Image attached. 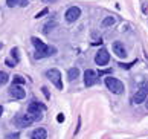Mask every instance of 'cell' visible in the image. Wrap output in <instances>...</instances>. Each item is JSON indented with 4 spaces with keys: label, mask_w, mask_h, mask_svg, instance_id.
Listing matches in <instances>:
<instances>
[{
    "label": "cell",
    "mask_w": 148,
    "mask_h": 139,
    "mask_svg": "<svg viewBox=\"0 0 148 139\" xmlns=\"http://www.w3.org/2000/svg\"><path fill=\"white\" fill-rule=\"evenodd\" d=\"M148 96V84H144L138 92L134 93V96H133V103L134 104H140V103H144L145 101V98Z\"/></svg>",
    "instance_id": "6"
},
{
    "label": "cell",
    "mask_w": 148,
    "mask_h": 139,
    "mask_svg": "<svg viewBox=\"0 0 148 139\" xmlns=\"http://www.w3.org/2000/svg\"><path fill=\"white\" fill-rule=\"evenodd\" d=\"M2 113H3V107L0 105V115H2Z\"/></svg>",
    "instance_id": "26"
},
{
    "label": "cell",
    "mask_w": 148,
    "mask_h": 139,
    "mask_svg": "<svg viewBox=\"0 0 148 139\" xmlns=\"http://www.w3.org/2000/svg\"><path fill=\"white\" fill-rule=\"evenodd\" d=\"M108 60H110V54H108L106 49H99L95 57V63L98 66H106L108 63Z\"/></svg>",
    "instance_id": "7"
},
{
    "label": "cell",
    "mask_w": 148,
    "mask_h": 139,
    "mask_svg": "<svg viewBox=\"0 0 148 139\" xmlns=\"http://www.w3.org/2000/svg\"><path fill=\"white\" fill-rule=\"evenodd\" d=\"M96 81H98L96 72L92 70V69H87V70L84 72V83H86V86L90 87V86H93V84H96Z\"/></svg>",
    "instance_id": "9"
},
{
    "label": "cell",
    "mask_w": 148,
    "mask_h": 139,
    "mask_svg": "<svg viewBox=\"0 0 148 139\" xmlns=\"http://www.w3.org/2000/svg\"><path fill=\"white\" fill-rule=\"evenodd\" d=\"M20 5L21 6H28V0H20Z\"/></svg>",
    "instance_id": "23"
},
{
    "label": "cell",
    "mask_w": 148,
    "mask_h": 139,
    "mask_svg": "<svg viewBox=\"0 0 148 139\" xmlns=\"http://www.w3.org/2000/svg\"><path fill=\"white\" fill-rule=\"evenodd\" d=\"M8 74L6 72H0V86H3V84H6L8 83Z\"/></svg>",
    "instance_id": "15"
},
{
    "label": "cell",
    "mask_w": 148,
    "mask_h": 139,
    "mask_svg": "<svg viewBox=\"0 0 148 139\" xmlns=\"http://www.w3.org/2000/svg\"><path fill=\"white\" fill-rule=\"evenodd\" d=\"M67 76H69V80H70V81L76 80V78L79 76V69H78V67H72V69H69Z\"/></svg>",
    "instance_id": "13"
},
{
    "label": "cell",
    "mask_w": 148,
    "mask_h": 139,
    "mask_svg": "<svg viewBox=\"0 0 148 139\" xmlns=\"http://www.w3.org/2000/svg\"><path fill=\"white\" fill-rule=\"evenodd\" d=\"M55 26H57V21H49V23H46L45 28H43V32H46V34H47V32L51 31L52 28H55Z\"/></svg>",
    "instance_id": "14"
},
{
    "label": "cell",
    "mask_w": 148,
    "mask_h": 139,
    "mask_svg": "<svg viewBox=\"0 0 148 139\" xmlns=\"http://www.w3.org/2000/svg\"><path fill=\"white\" fill-rule=\"evenodd\" d=\"M79 15H81V9L78 8V6H72V8H69L67 11H66V20L67 21H70V23H72V21H76L79 19Z\"/></svg>",
    "instance_id": "8"
},
{
    "label": "cell",
    "mask_w": 148,
    "mask_h": 139,
    "mask_svg": "<svg viewBox=\"0 0 148 139\" xmlns=\"http://www.w3.org/2000/svg\"><path fill=\"white\" fill-rule=\"evenodd\" d=\"M18 3V0H6V5L9 8H12V6H15V5Z\"/></svg>",
    "instance_id": "20"
},
{
    "label": "cell",
    "mask_w": 148,
    "mask_h": 139,
    "mask_svg": "<svg viewBox=\"0 0 148 139\" xmlns=\"http://www.w3.org/2000/svg\"><path fill=\"white\" fill-rule=\"evenodd\" d=\"M43 110H45V105H43V104H38V103H31L29 105H28V113L29 115H32V116H34V119L35 121H40L41 119V112H43Z\"/></svg>",
    "instance_id": "4"
},
{
    "label": "cell",
    "mask_w": 148,
    "mask_h": 139,
    "mask_svg": "<svg viewBox=\"0 0 148 139\" xmlns=\"http://www.w3.org/2000/svg\"><path fill=\"white\" fill-rule=\"evenodd\" d=\"M133 64H136V61H131V63H128V64H122V63H121L119 66H121V67H122V69H130V67H131V66H133Z\"/></svg>",
    "instance_id": "21"
},
{
    "label": "cell",
    "mask_w": 148,
    "mask_h": 139,
    "mask_svg": "<svg viewBox=\"0 0 148 139\" xmlns=\"http://www.w3.org/2000/svg\"><path fill=\"white\" fill-rule=\"evenodd\" d=\"M57 121H58V122H63V121H64V115L60 113V115L57 116Z\"/></svg>",
    "instance_id": "22"
},
{
    "label": "cell",
    "mask_w": 148,
    "mask_h": 139,
    "mask_svg": "<svg viewBox=\"0 0 148 139\" xmlns=\"http://www.w3.org/2000/svg\"><path fill=\"white\" fill-rule=\"evenodd\" d=\"M11 55L14 57V61H15V63H18V61H20V57H18V49H17V47H14L12 51H11Z\"/></svg>",
    "instance_id": "17"
},
{
    "label": "cell",
    "mask_w": 148,
    "mask_h": 139,
    "mask_svg": "<svg viewBox=\"0 0 148 139\" xmlns=\"http://www.w3.org/2000/svg\"><path fill=\"white\" fill-rule=\"evenodd\" d=\"M9 95L14 99H21V98H25L26 92L23 90V87H20L18 84H12V87L9 89Z\"/></svg>",
    "instance_id": "10"
},
{
    "label": "cell",
    "mask_w": 148,
    "mask_h": 139,
    "mask_svg": "<svg viewBox=\"0 0 148 139\" xmlns=\"http://www.w3.org/2000/svg\"><path fill=\"white\" fill-rule=\"evenodd\" d=\"M32 44H34V47H35V58H45V57H49V55H53L57 52V49L53 47V46H46L45 43H43L40 38H37V37H32Z\"/></svg>",
    "instance_id": "1"
},
{
    "label": "cell",
    "mask_w": 148,
    "mask_h": 139,
    "mask_svg": "<svg viewBox=\"0 0 148 139\" xmlns=\"http://www.w3.org/2000/svg\"><path fill=\"white\" fill-rule=\"evenodd\" d=\"M106 86L108 87V90L112 93H114V95H121V93L124 92V83L119 81L118 78H112V75L106 78Z\"/></svg>",
    "instance_id": "2"
},
{
    "label": "cell",
    "mask_w": 148,
    "mask_h": 139,
    "mask_svg": "<svg viewBox=\"0 0 148 139\" xmlns=\"http://www.w3.org/2000/svg\"><path fill=\"white\" fill-rule=\"evenodd\" d=\"M31 138L32 139H46L47 138V133L45 129H35L34 131L31 133Z\"/></svg>",
    "instance_id": "12"
},
{
    "label": "cell",
    "mask_w": 148,
    "mask_h": 139,
    "mask_svg": "<svg viewBox=\"0 0 148 139\" xmlns=\"http://www.w3.org/2000/svg\"><path fill=\"white\" fill-rule=\"evenodd\" d=\"M47 12H49V9H47V8H45L43 11H40V12H38V14L35 15V17H37V19H40V17H43V15H46Z\"/></svg>",
    "instance_id": "19"
},
{
    "label": "cell",
    "mask_w": 148,
    "mask_h": 139,
    "mask_svg": "<svg viewBox=\"0 0 148 139\" xmlns=\"http://www.w3.org/2000/svg\"><path fill=\"white\" fill-rule=\"evenodd\" d=\"M45 3H53V2H57V0H43Z\"/></svg>",
    "instance_id": "25"
},
{
    "label": "cell",
    "mask_w": 148,
    "mask_h": 139,
    "mask_svg": "<svg viewBox=\"0 0 148 139\" xmlns=\"http://www.w3.org/2000/svg\"><path fill=\"white\" fill-rule=\"evenodd\" d=\"M112 49H113V52L118 55L119 58H125L127 57V51H125V47H124V44L121 43V41H114L113 43V46H112Z\"/></svg>",
    "instance_id": "11"
},
{
    "label": "cell",
    "mask_w": 148,
    "mask_h": 139,
    "mask_svg": "<svg viewBox=\"0 0 148 139\" xmlns=\"http://www.w3.org/2000/svg\"><path fill=\"white\" fill-rule=\"evenodd\" d=\"M114 25V17H106L102 20V26H112Z\"/></svg>",
    "instance_id": "16"
},
{
    "label": "cell",
    "mask_w": 148,
    "mask_h": 139,
    "mask_svg": "<svg viewBox=\"0 0 148 139\" xmlns=\"http://www.w3.org/2000/svg\"><path fill=\"white\" fill-rule=\"evenodd\" d=\"M23 83H25V78H23V76H20V75H15L14 76V84H23Z\"/></svg>",
    "instance_id": "18"
},
{
    "label": "cell",
    "mask_w": 148,
    "mask_h": 139,
    "mask_svg": "<svg viewBox=\"0 0 148 139\" xmlns=\"http://www.w3.org/2000/svg\"><path fill=\"white\" fill-rule=\"evenodd\" d=\"M46 76L53 83V84H55L57 89L63 90V83H61V74H60V70H57V69H49V70L46 72Z\"/></svg>",
    "instance_id": "3"
},
{
    "label": "cell",
    "mask_w": 148,
    "mask_h": 139,
    "mask_svg": "<svg viewBox=\"0 0 148 139\" xmlns=\"http://www.w3.org/2000/svg\"><path fill=\"white\" fill-rule=\"evenodd\" d=\"M147 109H148V101H147Z\"/></svg>",
    "instance_id": "27"
},
{
    "label": "cell",
    "mask_w": 148,
    "mask_h": 139,
    "mask_svg": "<svg viewBox=\"0 0 148 139\" xmlns=\"http://www.w3.org/2000/svg\"><path fill=\"white\" fill-rule=\"evenodd\" d=\"M34 121H35L34 116L29 115V113L28 115H17L14 118V124L17 127H21V129H23V127H29Z\"/></svg>",
    "instance_id": "5"
},
{
    "label": "cell",
    "mask_w": 148,
    "mask_h": 139,
    "mask_svg": "<svg viewBox=\"0 0 148 139\" xmlns=\"http://www.w3.org/2000/svg\"><path fill=\"white\" fill-rule=\"evenodd\" d=\"M108 72H110V69H108V70H101V72H99V76H101V75H106V74H108Z\"/></svg>",
    "instance_id": "24"
}]
</instances>
